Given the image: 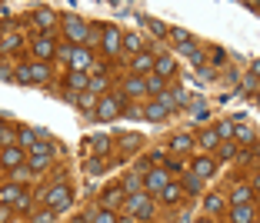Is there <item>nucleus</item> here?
I'll return each mask as SVG.
<instances>
[{"instance_id":"c9c22d12","label":"nucleus","mask_w":260,"mask_h":223,"mask_svg":"<svg viewBox=\"0 0 260 223\" xmlns=\"http://www.w3.org/2000/svg\"><path fill=\"white\" fill-rule=\"evenodd\" d=\"M14 80H20V83H30V67H17Z\"/></svg>"},{"instance_id":"2f4dec72","label":"nucleus","mask_w":260,"mask_h":223,"mask_svg":"<svg viewBox=\"0 0 260 223\" xmlns=\"http://www.w3.org/2000/svg\"><path fill=\"white\" fill-rule=\"evenodd\" d=\"M107 147H110V137H107V133H100V137H93V150H97V153H104Z\"/></svg>"},{"instance_id":"a211bd4d","label":"nucleus","mask_w":260,"mask_h":223,"mask_svg":"<svg viewBox=\"0 0 260 223\" xmlns=\"http://www.w3.org/2000/svg\"><path fill=\"white\" fill-rule=\"evenodd\" d=\"M194 173H197V177H210V173H214V160H210V157L194 160Z\"/></svg>"},{"instance_id":"dca6fc26","label":"nucleus","mask_w":260,"mask_h":223,"mask_svg":"<svg viewBox=\"0 0 260 223\" xmlns=\"http://www.w3.org/2000/svg\"><path fill=\"white\" fill-rule=\"evenodd\" d=\"M67 87L84 90V87H90V80H87V74H84V70H70V77H67Z\"/></svg>"},{"instance_id":"bb28decb","label":"nucleus","mask_w":260,"mask_h":223,"mask_svg":"<svg viewBox=\"0 0 260 223\" xmlns=\"http://www.w3.org/2000/svg\"><path fill=\"white\" fill-rule=\"evenodd\" d=\"M90 223H117V217H113V210H100L90 217Z\"/></svg>"},{"instance_id":"49530a36","label":"nucleus","mask_w":260,"mask_h":223,"mask_svg":"<svg viewBox=\"0 0 260 223\" xmlns=\"http://www.w3.org/2000/svg\"><path fill=\"white\" fill-rule=\"evenodd\" d=\"M3 17H7V7H3V3H0V20H3Z\"/></svg>"},{"instance_id":"3c124183","label":"nucleus","mask_w":260,"mask_h":223,"mask_svg":"<svg viewBox=\"0 0 260 223\" xmlns=\"http://www.w3.org/2000/svg\"><path fill=\"white\" fill-rule=\"evenodd\" d=\"M117 223H133V220H117Z\"/></svg>"},{"instance_id":"f03ea898","label":"nucleus","mask_w":260,"mask_h":223,"mask_svg":"<svg viewBox=\"0 0 260 223\" xmlns=\"http://www.w3.org/2000/svg\"><path fill=\"white\" fill-rule=\"evenodd\" d=\"M0 203H3V206H20V210H27V190H23L20 183L0 186Z\"/></svg>"},{"instance_id":"79ce46f5","label":"nucleus","mask_w":260,"mask_h":223,"mask_svg":"<svg viewBox=\"0 0 260 223\" xmlns=\"http://www.w3.org/2000/svg\"><path fill=\"white\" fill-rule=\"evenodd\" d=\"M170 37L177 40V43H180V47H184L187 40H190V37H187V34H184V30H170Z\"/></svg>"},{"instance_id":"09e8293b","label":"nucleus","mask_w":260,"mask_h":223,"mask_svg":"<svg viewBox=\"0 0 260 223\" xmlns=\"http://www.w3.org/2000/svg\"><path fill=\"white\" fill-rule=\"evenodd\" d=\"M254 70H257V74H260V60H257V63H254Z\"/></svg>"},{"instance_id":"393cba45","label":"nucleus","mask_w":260,"mask_h":223,"mask_svg":"<svg viewBox=\"0 0 260 223\" xmlns=\"http://www.w3.org/2000/svg\"><path fill=\"white\" fill-rule=\"evenodd\" d=\"M34 143H37V130L20 127V147H34Z\"/></svg>"},{"instance_id":"f3484780","label":"nucleus","mask_w":260,"mask_h":223,"mask_svg":"<svg viewBox=\"0 0 260 223\" xmlns=\"http://www.w3.org/2000/svg\"><path fill=\"white\" fill-rule=\"evenodd\" d=\"M124 93H130V97H140V93H147V80H140V77H133V80H127V87H124Z\"/></svg>"},{"instance_id":"4be33fe9","label":"nucleus","mask_w":260,"mask_h":223,"mask_svg":"<svg viewBox=\"0 0 260 223\" xmlns=\"http://www.w3.org/2000/svg\"><path fill=\"white\" fill-rule=\"evenodd\" d=\"M47 77H50V67H47V63H34V67H30V80H47Z\"/></svg>"},{"instance_id":"473e14b6","label":"nucleus","mask_w":260,"mask_h":223,"mask_svg":"<svg viewBox=\"0 0 260 223\" xmlns=\"http://www.w3.org/2000/svg\"><path fill=\"white\" fill-rule=\"evenodd\" d=\"M17 43H20V37H17V34H7V37L0 40V50H14Z\"/></svg>"},{"instance_id":"6e6552de","label":"nucleus","mask_w":260,"mask_h":223,"mask_svg":"<svg viewBox=\"0 0 260 223\" xmlns=\"http://www.w3.org/2000/svg\"><path fill=\"white\" fill-rule=\"evenodd\" d=\"M144 186H147L150 193H164V186H167V173H164V170L147 173V177H144Z\"/></svg>"},{"instance_id":"f704fd0d","label":"nucleus","mask_w":260,"mask_h":223,"mask_svg":"<svg viewBox=\"0 0 260 223\" xmlns=\"http://www.w3.org/2000/svg\"><path fill=\"white\" fill-rule=\"evenodd\" d=\"M190 143H194V140H190L187 133H180V137H173V150H180V153H184V150L190 147Z\"/></svg>"},{"instance_id":"a878e982","label":"nucleus","mask_w":260,"mask_h":223,"mask_svg":"<svg viewBox=\"0 0 260 223\" xmlns=\"http://www.w3.org/2000/svg\"><path fill=\"white\" fill-rule=\"evenodd\" d=\"M180 50H184L187 57H190V60H194V63H204V54H200V50H197V47H194V43H190V40H187L184 47H180Z\"/></svg>"},{"instance_id":"9d476101","label":"nucleus","mask_w":260,"mask_h":223,"mask_svg":"<svg viewBox=\"0 0 260 223\" xmlns=\"http://www.w3.org/2000/svg\"><path fill=\"white\" fill-rule=\"evenodd\" d=\"M117 110H120V100H110V97H104V100H100V120H113V117H117Z\"/></svg>"},{"instance_id":"a18cd8bd","label":"nucleus","mask_w":260,"mask_h":223,"mask_svg":"<svg viewBox=\"0 0 260 223\" xmlns=\"http://www.w3.org/2000/svg\"><path fill=\"white\" fill-rule=\"evenodd\" d=\"M7 220H10V210H7V206L0 203V223H7Z\"/></svg>"},{"instance_id":"c85d7f7f","label":"nucleus","mask_w":260,"mask_h":223,"mask_svg":"<svg viewBox=\"0 0 260 223\" xmlns=\"http://www.w3.org/2000/svg\"><path fill=\"white\" fill-rule=\"evenodd\" d=\"M234 137H237L240 143H254V130H250V127H237V130H234Z\"/></svg>"},{"instance_id":"c756f323","label":"nucleus","mask_w":260,"mask_h":223,"mask_svg":"<svg viewBox=\"0 0 260 223\" xmlns=\"http://www.w3.org/2000/svg\"><path fill=\"white\" fill-rule=\"evenodd\" d=\"M147 90L160 97V93H164V77H150V80H147Z\"/></svg>"},{"instance_id":"2eb2a0df","label":"nucleus","mask_w":260,"mask_h":223,"mask_svg":"<svg viewBox=\"0 0 260 223\" xmlns=\"http://www.w3.org/2000/svg\"><path fill=\"white\" fill-rule=\"evenodd\" d=\"M180 197H184V186H177V183H167V186H164V193H160L164 203H177Z\"/></svg>"},{"instance_id":"423d86ee","label":"nucleus","mask_w":260,"mask_h":223,"mask_svg":"<svg viewBox=\"0 0 260 223\" xmlns=\"http://www.w3.org/2000/svg\"><path fill=\"white\" fill-rule=\"evenodd\" d=\"M0 163L7 170H20L23 167V147H7L3 153H0Z\"/></svg>"},{"instance_id":"f8f14e48","label":"nucleus","mask_w":260,"mask_h":223,"mask_svg":"<svg viewBox=\"0 0 260 223\" xmlns=\"http://www.w3.org/2000/svg\"><path fill=\"white\" fill-rule=\"evenodd\" d=\"M153 67H157V60H153L150 54H137L133 57V70H137V74H147V70H153Z\"/></svg>"},{"instance_id":"39448f33","label":"nucleus","mask_w":260,"mask_h":223,"mask_svg":"<svg viewBox=\"0 0 260 223\" xmlns=\"http://www.w3.org/2000/svg\"><path fill=\"white\" fill-rule=\"evenodd\" d=\"M64 27H67V37H70V40H87V34H90L87 23H84L80 17H74V14L64 20Z\"/></svg>"},{"instance_id":"8fccbe9b","label":"nucleus","mask_w":260,"mask_h":223,"mask_svg":"<svg viewBox=\"0 0 260 223\" xmlns=\"http://www.w3.org/2000/svg\"><path fill=\"white\" fill-rule=\"evenodd\" d=\"M254 186H257V190H260V177H257V180H254Z\"/></svg>"},{"instance_id":"6ab92c4d","label":"nucleus","mask_w":260,"mask_h":223,"mask_svg":"<svg viewBox=\"0 0 260 223\" xmlns=\"http://www.w3.org/2000/svg\"><path fill=\"white\" fill-rule=\"evenodd\" d=\"M54 20H57V14H54V10H47V7L34 14V23H37V27H54Z\"/></svg>"},{"instance_id":"ddd939ff","label":"nucleus","mask_w":260,"mask_h":223,"mask_svg":"<svg viewBox=\"0 0 260 223\" xmlns=\"http://www.w3.org/2000/svg\"><path fill=\"white\" fill-rule=\"evenodd\" d=\"M124 200H127V197H124V186H113V190H107V193H104V210L124 203Z\"/></svg>"},{"instance_id":"4c0bfd02","label":"nucleus","mask_w":260,"mask_h":223,"mask_svg":"<svg viewBox=\"0 0 260 223\" xmlns=\"http://www.w3.org/2000/svg\"><path fill=\"white\" fill-rule=\"evenodd\" d=\"M77 100H80V107H84V110H90V107H93V100H97V97H93V93H80Z\"/></svg>"},{"instance_id":"aec40b11","label":"nucleus","mask_w":260,"mask_h":223,"mask_svg":"<svg viewBox=\"0 0 260 223\" xmlns=\"http://www.w3.org/2000/svg\"><path fill=\"white\" fill-rule=\"evenodd\" d=\"M173 70H177V67H173L170 57H160V60H157V77H170Z\"/></svg>"},{"instance_id":"b1692460","label":"nucleus","mask_w":260,"mask_h":223,"mask_svg":"<svg viewBox=\"0 0 260 223\" xmlns=\"http://www.w3.org/2000/svg\"><path fill=\"white\" fill-rule=\"evenodd\" d=\"M30 153H34V157H50V153H54V147H50L47 140H37V143L30 147Z\"/></svg>"},{"instance_id":"412c9836","label":"nucleus","mask_w":260,"mask_h":223,"mask_svg":"<svg viewBox=\"0 0 260 223\" xmlns=\"http://www.w3.org/2000/svg\"><path fill=\"white\" fill-rule=\"evenodd\" d=\"M144 117H147V120H153V123H157V120H164V117H167V110H164V107H160V103H150L147 110H144Z\"/></svg>"},{"instance_id":"9b49d317","label":"nucleus","mask_w":260,"mask_h":223,"mask_svg":"<svg viewBox=\"0 0 260 223\" xmlns=\"http://www.w3.org/2000/svg\"><path fill=\"white\" fill-rule=\"evenodd\" d=\"M250 200H254V190L250 186H234V206H250Z\"/></svg>"},{"instance_id":"7c9ffc66","label":"nucleus","mask_w":260,"mask_h":223,"mask_svg":"<svg viewBox=\"0 0 260 223\" xmlns=\"http://www.w3.org/2000/svg\"><path fill=\"white\" fill-rule=\"evenodd\" d=\"M220 197H207V200H204V210H207V213H220Z\"/></svg>"},{"instance_id":"ea45409f","label":"nucleus","mask_w":260,"mask_h":223,"mask_svg":"<svg viewBox=\"0 0 260 223\" xmlns=\"http://www.w3.org/2000/svg\"><path fill=\"white\" fill-rule=\"evenodd\" d=\"M97 90H104V77H93L90 87H87V93H93V97H97Z\"/></svg>"},{"instance_id":"e433bc0d","label":"nucleus","mask_w":260,"mask_h":223,"mask_svg":"<svg viewBox=\"0 0 260 223\" xmlns=\"http://www.w3.org/2000/svg\"><path fill=\"white\" fill-rule=\"evenodd\" d=\"M147 27L153 30V34H157V37H164V34H170L167 27H164V23H157V20H147Z\"/></svg>"},{"instance_id":"c03bdc74","label":"nucleus","mask_w":260,"mask_h":223,"mask_svg":"<svg viewBox=\"0 0 260 223\" xmlns=\"http://www.w3.org/2000/svg\"><path fill=\"white\" fill-rule=\"evenodd\" d=\"M87 170H90V173H100V170H104V163H100V160H90V163H87Z\"/></svg>"},{"instance_id":"f257e3e1","label":"nucleus","mask_w":260,"mask_h":223,"mask_svg":"<svg viewBox=\"0 0 260 223\" xmlns=\"http://www.w3.org/2000/svg\"><path fill=\"white\" fill-rule=\"evenodd\" d=\"M43 203H47V210H67V206L74 203V193H70V186L67 183H57V186H50L47 193H43Z\"/></svg>"},{"instance_id":"4468645a","label":"nucleus","mask_w":260,"mask_h":223,"mask_svg":"<svg viewBox=\"0 0 260 223\" xmlns=\"http://www.w3.org/2000/svg\"><path fill=\"white\" fill-rule=\"evenodd\" d=\"M230 220L234 223H254V206H234L230 210Z\"/></svg>"},{"instance_id":"20e7f679","label":"nucleus","mask_w":260,"mask_h":223,"mask_svg":"<svg viewBox=\"0 0 260 223\" xmlns=\"http://www.w3.org/2000/svg\"><path fill=\"white\" fill-rule=\"evenodd\" d=\"M70 67H74V70H84V74H87V70H93L90 50H87V47H74V50H70Z\"/></svg>"},{"instance_id":"0eeeda50","label":"nucleus","mask_w":260,"mask_h":223,"mask_svg":"<svg viewBox=\"0 0 260 223\" xmlns=\"http://www.w3.org/2000/svg\"><path fill=\"white\" fill-rule=\"evenodd\" d=\"M120 43H124V34H120L117 27H104V50H107V54H117Z\"/></svg>"},{"instance_id":"1a4fd4ad","label":"nucleus","mask_w":260,"mask_h":223,"mask_svg":"<svg viewBox=\"0 0 260 223\" xmlns=\"http://www.w3.org/2000/svg\"><path fill=\"white\" fill-rule=\"evenodd\" d=\"M54 50H57V47H54V40L47 37V34L34 40V54L40 57V63H43V60H50V57H54Z\"/></svg>"},{"instance_id":"a19ab883","label":"nucleus","mask_w":260,"mask_h":223,"mask_svg":"<svg viewBox=\"0 0 260 223\" xmlns=\"http://www.w3.org/2000/svg\"><path fill=\"white\" fill-rule=\"evenodd\" d=\"M47 163H50V157H34V160H30V170H43Z\"/></svg>"},{"instance_id":"58836bf2","label":"nucleus","mask_w":260,"mask_h":223,"mask_svg":"<svg viewBox=\"0 0 260 223\" xmlns=\"http://www.w3.org/2000/svg\"><path fill=\"white\" fill-rule=\"evenodd\" d=\"M187 190H190V193H197V190H200V177H197V173H194V177H187Z\"/></svg>"},{"instance_id":"37998d69","label":"nucleus","mask_w":260,"mask_h":223,"mask_svg":"<svg viewBox=\"0 0 260 223\" xmlns=\"http://www.w3.org/2000/svg\"><path fill=\"white\" fill-rule=\"evenodd\" d=\"M34 223H54V210H47V213H40V217H34Z\"/></svg>"},{"instance_id":"72a5a7b5","label":"nucleus","mask_w":260,"mask_h":223,"mask_svg":"<svg viewBox=\"0 0 260 223\" xmlns=\"http://www.w3.org/2000/svg\"><path fill=\"white\" fill-rule=\"evenodd\" d=\"M234 130H237V127H234L230 120H223V123H217V137H234Z\"/></svg>"},{"instance_id":"7ed1b4c3","label":"nucleus","mask_w":260,"mask_h":223,"mask_svg":"<svg viewBox=\"0 0 260 223\" xmlns=\"http://www.w3.org/2000/svg\"><path fill=\"white\" fill-rule=\"evenodd\" d=\"M127 210L133 217H140V220H150V217H153V203H150V197H144V193L127 197Z\"/></svg>"},{"instance_id":"5701e85b","label":"nucleus","mask_w":260,"mask_h":223,"mask_svg":"<svg viewBox=\"0 0 260 223\" xmlns=\"http://www.w3.org/2000/svg\"><path fill=\"white\" fill-rule=\"evenodd\" d=\"M217 143H220V137H217V130H207V133H200V147L214 150Z\"/></svg>"},{"instance_id":"cd10ccee","label":"nucleus","mask_w":260,"mask_h":223,"mask_svg":"<svg viewBox=\"0 0 260 223\" xmlns=\"http://www.w3.org/2000/svg\"><path fill=\"white\" fill-rule=\"evenodd\" d=\"M124 47H127L130 54H140V37H137V34H127V37H124Z\"/></svg>"},{"instance_id":"de8ad7c7","label":"nucleus","mask_w":260,"mask_h":223,"mask_svg":"<svg viewBox=\"0 0 260 223\" xmlns=\"http://www.w3.org/2000/svg\"><path fill=\"white\" fill-rule=\"evenodd\" d=\"M0 137H3V140H7V133H3V123H0Z\"/></svg>"}]
</instances>
